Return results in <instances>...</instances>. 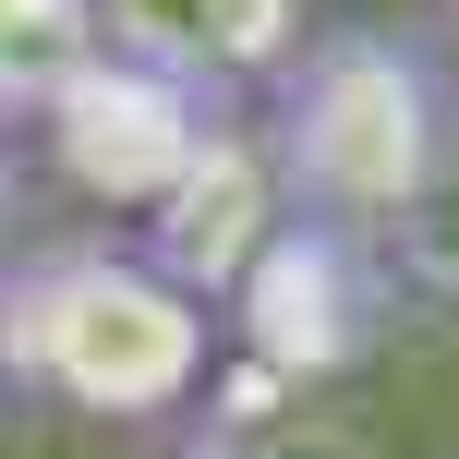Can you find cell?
Wrapping results in <instances>:
<instances>
[{
  "label": "cell",
  "instance_id": "cell-1",
  "mask_svg": "<svg viewBox=\"0 0 459 459\" xmlns=\"http://www.w3.org/2000/svg\"><path fill=\"white\" fill-rule=\"evenodd\" d=\"M254 134L290 218L351 242H411L459 182V73L411 24H326L254 97Z\"/></svg>",
  "mask_w": 459,
  "mask_h": 459
},
{
  "label": "cell",
  "instance_id": "cell-2",
  "mask_svg": "<svg viewBox=\"0 0 459 459\" xmlns=\"http://www.w3.org/2000/svg\"><path fill=\"white\" fill-rule=\"evenodd\" d=\"M218 363V315L145 242L61 230L0 254V375L85 423H169Z\"/></svg>",
  "mask_w": 459,
  "mask_h": 459
},
{
  "label": "cell",
  "instance_id": "cell-3",
  "mask_svg": "<svg viewBox=\"0 0 459 459\" xmlns=\"http://www.w3.org/2000/svg\"><path fill=\"white\" fill-rule=\"evenodd\" d=\"M218 121H242V109H218V97H194V85H169V73L109 61V48H97V61L48 97L37 145H48V169H61L85 206L158 218L169 194H182V169L218 145Z\"/></svg>",
  "mask_w": 459,
  "mask_h": 459
},
{
  "label": "cell",
  "instance_id": "cell-4",
  "mask_svg": "<svg viewBox=\"0 0 459 459\" xmlns=\"http://www.w3.org/2000/svg\"><path fill=\"white\" fill-rule=\"evenodd\" d=\"M218 326H242V351L266 375H339L375 351L387 326V242H351V230L290 218L266 242V266L218 302Z\"/></svg>",
  "mask_w": 459,
  "mask_h": 459
},
{
  "label": "cell",
  "instance_id": "cell-5",
  "mask_svg": "<svg viewBox=\"0 0 459 459\" xmlns=\"http://www.w3.org/2000/svg\"><path fill=\"white\" fill-rule=\"evenodd\" d=\"M302 37H315L302 0H97V48L109 61H145L169 85L218 97V109L266 97L302 61Z\"/></svg>",
  "mask_w": 459,
  "mask_h": 459
},
{
  "label": "cell",
  "instance_id": "cell-6",
  "mask_svg": "<svg viewBox=\"0 0 459 459\" xmlns=\"http://www.w3.org/2000/svg\"><path fill=\"white\" fill-rule=\"evenodd\" d=\"M290 230V194H278V169H266V134H254V109L242 121H218V145L182 169V194H169L158 218H145V254H158L169 278H182L194 302H218L242 290L254 266H266V242Z\"/></svg>",
  "mask_w": 459,
  "mask_h": 459
},
{
  "label": "cell",
  "instance_id": "cell-7",
  "mask_svg": "<svg viewBox=\"0 0 459 459\" xmlns=\"http://www.w3.org/2000/svg\"><path fill=\"white\" fill-rule=\"evenodd\" d=\"M85 61H97V0H0V134H37Z\"/></svg>",
  "mask_w": 459,
  "mask_h": 459
},
{
  "label": "cell",
  "instance_id": "cell-8",
  "mask_svg": "<svg viewBox=\"0 0 459 459\" xmlns=\"http://www.w3.org/2000/svg\"><path fill=\"white\" fill-rule=\"evenodd\" d=\"M0 230H13V158H0Z\"/></svg>",
  "mask_w": 459,
  "mask_h": 459
},
{
  "label": "cell",
  "instance_id": "cell-9",
  "mask_svg": "<svg viewBox=\"0 0 459 459\" xmlns=\"http://www.w3.org/2000/svg\"><path fill=\"white\" fill-rule=\"evenodd\" d=\"M436 13H447V24H459V0H436Z\"/></svg>",
  "mask_w": 459,
  "mask_h": 459
}]
</instances>
